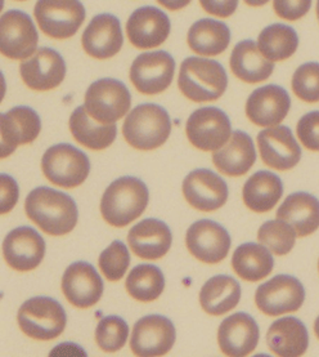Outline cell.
<instances>
[{
	"label": "cell",
	"mask_w": 319,
	"mask_h": 357,
	"mask_svg": "<svg viewBox=\"0 0 319 357\" xmlns=\"http://www.w3.org/2000/svg\"><path fill=\"white\" fill-rule=\"evenodd\" d=\"M26 215L51 236H63L75 229L77 206L71 196L51 188L33 190L25 202Z\"/></svg>",
	"instance_id": "1"
},
{
	"label": "cell",
	"mask_w": 319,
	"mask_h": 357,
	"mask_svg": "<svg viewBox=\"0 0 319 357\" xmlns=\"http://www.w3.org/2000/svg\"><path fill=\"white\" fill-rule=\"evenodd\" d=\"M150 200L148 188L135 177H121L114 181L102 196L103 220L114 227H125L146 211Z\"/></svg>",
	"instance_id": "2"
},
{
	"label": "cell",
	"mask_w": 319,
	"mask_h": 357,
	"mask_svg": "<svg viewBox=\"0 0 319 357\" xmlns=\"http://www.w3.org/2000/svg\"><path fill=\"white\" fill-rule=\"evenodd\" d=\"M178 86L194 102H212L227 91V73L217 61L188 57L180 66Z\"/></svg>",
	"instance_id": "3"
},
{
	"label": "cell",
	"mask_w": 319,
	"mask_h": 357,
	"mask_svg": "<svg viewBox=\"0 0 319 357\" xmlns=\"http://www.w3.org/2000/svg\"><path fill=\"white\" fill-rule=\"evenodd\" d=\"M171 120L168 111L155 103H142L127 114L123 135L126 142L137 150L150 151L168 141Z\"/></svg>",
	"instance_id": "4"
},
{
	"label": "cell",
	"mask_w": 319,
	"mask_h": 357,
	"mask_svg": "<svg viewBox=\"0 0 319 357\" xmlns=\"http://www.w3.org/2000/svg\"><path fill=\"white\" fill-rule=\"evenodd\" d=\"M17 321L27 337L36 340H52L59 338L65 331L68 316L56 299L35 297L20 307Z\"/></svg>",
	"instance_id": "5"
},
{
	"label": "cell",
	"mask_w": 319,
	"mask_h": 357,
	"mask_svg": "<svg viewBox=\"0 0 319 357\" xmlns=\"http://www.w3.org/2000/svg\"><path fill=\"white\" fill-rule=\"evenodd\" d=\"M42 169L45 178L59 188H74L83 185L91 172L89 158L72 145L59 144L42 155Z\"/></svg>",
	"instance_id": "6"
},
{
	"label": "cell",
	"mask_w": 319,
	"mask_h": 357,
	"mask_svg": "<svg viewBox=\"0 0 319 357\" xmlns=\"http://www.w3.org/2000/svg\"><path fill=\"white\" fill-rule=\"evenodd\" d=\"M130 106L132 96L127 86L116 79H100L85 93V109L102 124H115L125 116Z\"/></svg>",
	"instance_id": "7"
},
{
	"label": "cell",
	"mask_w": 319,
	"mask_h": 357,
	"mask_svg": "<svg viewBox=\"0 0 319 357\" xmlns=\"http://www.w3.org/2000/svg\"><path fill=\"white\" fill-rule=\"evenodd\" d=\"M34 16L42 33L53 39H68L79 31L85 8L79 0H38Z\"/></svg>",
	"instance_id": "8"
},
{
	"label": "cell",
	"mask_w": 319,
	"mask_h": 357,
	"mask_svg": "<svg viewBox=\"0 0 319 357\" xmlns=\"http://www.w3.org/2000/svg\"><path fill=\"white\" fill-rule=\"evenodd\" d=\"M39 35L34 22L22 10L10 9L0 18V51L9 60H27L35 54Z\"/></svg>",
	"instance_id": "9"
},
{
	"label": "cell",
	"mask_w": 319,
	"mask_h": 357,
	"mask_svg": "<svg viewBox=\"0 0 319 357\" xmlns=\"http://www.w3.org/2000/svg\"><path fill=\"white\" fill-rule=\"evenodd\" d=\"M185 133L189 142L202 151H217L232 136L227 114L218 107H202L187 120Z\"/></svg>",
	"instance_id": "10"
},
{
	"label": "cell",
	"mask_w": 319,
	"mask_h": 357,
	"mask_svg": "<svg viewBox=\"0 0 319 357\" xmlns=\"http://www.w3.org/2000/svg\"><path fill=\"white\" fill-rule=\"evenodd\" d=\"M176 71V61L168 52H146L130 68V80L138 92L159 94L168 89Z\"/></svg>",
	"instance_id": "11"
},
{
	"label": "cell",
	"mask_w": 319,
	"mask_h": 357,
	"mask_svg": "<svg viewBox=\"0 0 319 357\" xmlns=\"http://www.w3.org/2000/svg\"><path fill=\"white\" fill-rule=\"evenodd\" d=\"M305 289L290 275H277L261 284L255 293V303L263 314L279 316L297 311L304 303Z\"/></svg>",
	"instance_id": "12"
},
{
	"label": "cell",
	"mask_w": 319,
	"mask_h": 357,
	"mask_svg": "<svg viewBox=\"0 0 319 357\" xmlns=\"http://www.w3.org/2000/svg\"><path fill=\"white\" fill-rule=\"evenodd\" d=\"M176 340V326L168 317L146 316L135 323L130 338V349L135 356H164L173 349Z\"/></svg>",
	"instance_id": "13"
},
{
	"label": "cell",
	"mask_w": 319,
	"mask_h": 357,
	"mask_svg": "<svg viewBox=\"0 0 319 357\" xmlns=\"http://www.w3.org/2000/svg\"><path fill=\"white\" fill-rule=\"evenodd\" d=\"M231 243L228 231L211 220L194 222L185 235L189 253L203 264L221 262L229 253Z\"/></svg>",
	"instance_id": "14"
},
{
	"label": "cell",
	"mask_w": 319,
	"mask_h": 357,
	"mask_svg": "<svg viewBox=\"0 0 319 357\" xmlns=\"http://www.w3.org/2000/svg\"><path fill=\"white\" fill-rule=\"evenodd\" d=\"M42 130V120L29 106H17L0 115L1 158H7L18 146L33 144Z\"/></svg>",
	"instance_id": "15"
},
{
	"label": "cell",
	"mask_w": 319,
	"mask_h": 357,
	"mask_svg": "<svg viewBox=\"0 0 319 357\" xmlns=\"http://www.w3.org/2000/svg\"><path fill=\"white\" fill-rule=\"evenodd\" d=\"M21 77L30 89L47 92L57 88L66 77V63L59 52L40 48L20 65Z\"/></svg>",
	"instance_id": "16"
},
{
	"label": "cell",
	"mask_w": 319,
	"mask_h": 357,
	"mask_svg": "<svg viewBox=\"0 0 319 357\" xmlns=\"http://www.w3.org/2000/svg\"><path fill=\"white\" fill-rule=\"evenodd\" d=\"M258 146L263 162L273 169H293L302 159V149L291 129L285 126L261 130L258 135Z\"/></svg>",
	"instance_id": "17"
},
{
	"label": "cell",
	"mask_w": 319,
	"mask_h": 357,
	"mask_svg": "<svg viewBox=\"0 0 319 357\" xmlns=\"http://www.w3.org/2000/svg\"><path fill=\"white\" fill-rule=\"evenodd\" d=\"M3 255L10 268L26 273L35 270L45 255L44 238L31 227L10 231L3 241Z\"/></svg>",
	"instance_id": "18"
},
{
	"label": "cell",
	"mask_w": 319,
	"mask_h": 357,
	"mask_svg": "<svg viewBox=\"0 0 319 357\" xmlns=\"http://www.w3.org/2000/svg\"><path fill=\"white\" fill-rule=\"evenodd\" d=\"M226 181L209 169L191 172L183 182V195L188 204L201 212H212L227 203Z\"/></svg>",
	"instance_id": "19"
},
{
	"label": "cell",
	"mask_w": 319,
	"mask_h": 357,
	"mask_svg": "<svg viewBox=\"0 0 319 357\" xmlns=\"http://www.w3.org/2000/svg\"><path fill=\"white\" fill-rule=\"evenodd\" d=\"M100 273L88 262L70 264L62 278V291L72 306L89 308L100 302L103 294Z\"/></svg>",
	"instance_id": "20"
},
{
	"label": "cell",
	"mask_w": 319,
	"mask_h": 357,
	"mask_svg": "<svg viewBox=\"0 0 319 357\" xmlns=\"http://www.w3.org/2000/svg\"><path fill=\"white\" fill-rule=\"evenodd\" d=\"M171 30L168 15L156 7L134 10L126 22V34L139 50H151L166 42Z\"/></svg>",
	"instance_id": "21"
},
{
	"label": "cell",
	"mask_w": 319,
	"mask_h": 357,
	"mask_svg": "<svg viewBox=\"0 0 319 357\" xmlns=\"http://www.w3.org/2000/svg\"><path fill=\"white\" fill-rule=\"evenodd\" d=\"M291 109V98L279 85L269 84L254 91L246 102V115L259 127H276Z\"/></svg>",
	"instance_id": "22"
},
{
	"label": "cell",
	"mask_w": 319,
	"mask_h": 357,
	"mask_svg": "<svg viewBox=\"0 0 319 357\" xmlns=\"http://www.w3.org/2000/svg\"><path fill=\"white\" fill-rule=\"evenodd\" d=\"M259 338L260 332L258 324L246 312H237L229 316L219 326V347L227 356L250 355L256 349Z\"/></svg>",
	"instance_id": "23"
},
{
	"label": "cell",
	"mask_w": 319,
	"mask_h": 357,
	"mask_svg": "<svg viewBox=\"0 0 319 357\" xmlns=\"http://www.w3.org/2000/svg\"><path fill=\"white\" fill-rule=\"evenodd\" d=\"M124 43L123 30L116 16L102 13L93 17L81 38L84 51L97 60L116 56Z\"/></svg>",
	"instance_id": "24"
},
{
	"label": "cell",
	"mask_w": 319,
	"mask_h": 357,
	"mask_svg": "<svg viewBox=\"0 0 319 357\" xmlns=\"http://www.w3.org/2000/svg\"><path fill=\"white\" fill-rule=\"evenodd\" d=\"M127 243L137 257L156 261L168 255L173 235L165 222L147 218L137 223L129 231Z\"/></svg>",
	"instance_id": "25"
},
{
	"label": "cell",
	"mask_w": 319,
	"mask_h": 357,
	"mask_svg": "<svg viewBox=\"0 0 319 357\" xmlns=\"http://www.w3.org/2000/svg\"><path fill=\"white\" fill-rule=\"evenodd\" d=\"M256 162V151L251 137L242 130L232 133L226 145L212 153V162L219 172L229 177H241Z\"/></svg>",
	"instance_id": "26"
},
{
	"label": "cell",
	"mask_w": 319,
	"mask_h": 357,
	"mask_svg": "<svg viewBox=\"0 0 319 357\" xmlns=\"http://www.w3.org/2000/svg\"><path fill=\"white\" fill-rule=\"evenodd\" d=\"M267 343L269 349L277 356H302L309 347V334L299 319L283 317L270 325Z\"/></svg>",
	"instance_id": "27"
},
{
	"label": "cell",
	"mask_w": 319,
	"mask_h": 357,
	"mask_svg": "<svg viewBox=\"0 0 319 357\" xmlns=\"http://www.w3.org/2000/svg\"><path fill=\"white\" fill-rule=\"evenodd\" d=\"M277 218L287 222L299 238L309 236L319 229V200L308 192L291 194L278 208Z\"/></svg>",
	"instance_id": "28"
},
{
	"label": "cell",
	"mask_w": 319,
	"mask_h": 357,
	"mask_svg": "<svg viewBox=\"0 0 319 357\" xmlns=\"http://www.w3.org/2000/svg\"><path fill=\"white\" fill-rule=\"evenodd\" d=\"M229 63L235 77L249 84L265 82L274 70V62L265 59L258 44L250 39L235 45Z\"/></svg>",
	"instance_id": "29"
},
{
	"label": "cell",
	"mask_w": 319,
	"mask_h": 357,
	"mask_svg": "<svg viewBox=\"0 0 319 357\" xmlns=\"http://www.w3.org/2000/svg\"><path fill=\"white\" fill-rule=\"evenodd\" d=\"M70 130L80 145L94 151L104 150L116 139V124H102L93 119L84 106H79L71 114Z\"/></svg>",
	"instance_id": "30"
},
{
	"label": "cell",
	"mask_w": 319,
	"mask_h": 357,
	"mask_svg": "<svg viewBox=\"0 0 319 357\" xmlns=\"http://www.w3.org/2000/svg\"><path fill=\"white\" fill-rule=\"evenodd\" d=\"M241 299L240 282L227 276L218 275L206 281L200 291L202 310L212 316H221L233 310Z\"/></svg>",
	"instance_id": "31"
},
{
	"label": "cell",
	"mask_w": 319,
	"mask_h": 357,
	"mask_svg": "<svg viewBox=\"0 0 319 357\" xmlns=\"http://www.w3.org/2000/svg\"><path fill=\"white\" fill-rule=\"evenodd\" d=\"M283 195V183L277 174L260 170L246 181L242 197L250 211L265 213L272 211Z\"/></svg>",
	"instance_id": "32"
},
{
	"label": "cell",
	"mask_w": 319,
	"mask_h": 357,
	"mask_svg": "<svg viewBox=\"0 0 319 357\" xmlns=\"http://www.w3.org/2000/svg\"><path fill=\"white\" fill-rule=\"evenodd\" d=\"M187 42L189 48L201 56H218L226 51L231 42V31L224 22L203 18L191 26Z\"/></svg>",
	"instance_id": "33"
},
{
	"label": "cell",
	"mask_w": 319,
	"mask_h": 357,
	"mask_svg": "<svg viewBox=\"0 0 319 357\" xmlns=\"http://www.w3.org/2000/svg\"><path fill=\"white\" fill-rule=\"evenodd\" d=\"M232 267L241 279L255 282L270 275L274 267V258L268 248L255 243H246L235 249Z\"/></svg>",
	"instance_id": "34"
},
{
	"label": "cell",
	"mask_w": 319,
	"mask_h": 357,
	"mask_svg": "<svg viewBox=\"0 0 319 357\" xmlns=\"http://www.w3.org/2000/svg\"><path fill=\"white\" fill-rule=\"evenodd\" d=\"M263 56L272 62H279L294 56L299 47V36L293 27L283 24L268 26L258 38Z\"/></svg>",
	"instance_id": "35"
},
{
	"label": "cell",
	"mask_w": 319,
	"mask_h": 357,
	"mask_svg": "<svg viewBox=\"0 0 319 357\" xmlns=\"http://www.w3.org/2000/svg\"><path fill=\"white\" fill-rule=\"evenodd\" d=\"M125 287L130 297L139 302H152L165 289V278L157 266L139 264L129 273Z\"/></svg>",
	"instance_id": "36"
},
{
	"label": "cell",
	"mask_w": 319,
	"mask_h": 357,
	"mask_svg": "<svg viewBox=\"0 0 319 357\" xmlns=\"http://www.w3.org/2000/svg\"><path fill=\"white\" fill-rule=\"evenodd\" d=\"M296 236V231L287 222L278 218L265 222L258 231L259 243L276 255H288L295 247Z\"/></svg>",
	"instance_id": "37"
},
{
	"label": "cell",
	"mask_w": 319,
	"mask_h": 357,
	"mask_svg": "<svg viewBox=\"0 0 319 357\" xmlns=\"http://www.w3.org/2000/svg\"><path fill=\"white\" fill-rule=\"evenodd\" d=\"M129 326L120 316H106L97 325L95 340L104 352H116L125 346Z\"/></svg>",
	"instance_id": "38"
},
{
	"label": "cell",
	"mask_w": 319,
	"mask_h": 357,
	"mask_svg": "<svg viewBox=\"0 0 319 357\" xmlns=\"http://www.w3.org/2000/svg\"><path fill=\"white\" fill-rule=\"evenodd\" d=\"M98 264L107 280L118 281L123 279L130 264V255L125 244L118 240L114 241L102 252Z\"/></svg>",
	"instance_id": "39"
},
{
	"label": "cell",
	"mask_w": 319,
	"mask_h": 357,
	"mask_svg": "<svg viewBox=\"0 0 319 357\" xmlns=\"http://www.w3.org/2000/svg\"><path fill=\"white\" fill-rule=\"evenodd\" d=\"M293 91L306 103L319 102V63L306 62L299 66L293 77Z\"/></svg>",
	"instance_id": "40"
},
{
	"label": "cell",
	"mask_w": 319,
	"mask_h": 357,
	"mask_svg": "<svg viewBox=\"0 0 319 357\" xmlns=\"http://www.w3.org/2000/svg\"><path fill=\"white\" fill-rule=\"evenodd\" d=\"M296 133L304 147L319 151V111H311L299 120Z\"/></svg>",
	"instance_id": "41"
},
{
	"label": "cell",
	"mask_w": 319,
	"mask_h": 357,
	"mask_svg": "<svg viewBox=\"0 0 319 357\" xmlns=\"http://www.w3.org/2000/svg\"><path fill=\"white\" fill-rule=\"evenodd\" d=\"M311 0H273L278 17L286 21H299L311 10Z\"/></svg>",
	"instance_id": "42"
},
{
	"label": "cell",
	"mask_w": 319,
	"mask_h": 357,
	"mask_svg": "<svg viewBox=\"0 0 319 357\" xmlns=\"http://www.w3.org/2000/svg\"><path fill=\"white\" fill-rule=\"evenodd\" d=\"M0 190H1L0 213L7 214L15 208V205L17 204L18 195H20L17 182L8 174L3 173L0 176Z\"/></svg>",
	"instance_id": "43"
},
{
	"label": "cell",
	"mask_w": 319,
	"mask_h": 357,
	"mask_svg": "<svg viewBox=\"0 0 319 357\" xmlns=\"http://www.w3.org/2000/svg\"><path fill=\"white\" fill-rule=\"evenodd\" d=\"M202 8L212 16L231 17L238 7V0H200Z\"/></svg>",
	"instance_id": "44"
},
{
	"label": "cell",
	"mask_w": 319,
	"mask_h": 357,
	"mask_svg": "<svg viewBox=\"0 0 319 357\" xmlns=\"http://www.w3.org/2000/svg\"><path fill=\"white\" fill-rule=\"evenodd\" d=\"M164 8L169 10H179L187 7L192 0H157Z\"/></svg>",
	"instance_id": "45"
},
{
	"label": "cell",
	"mask_w": 319,
	"mask_h": 357,
	"mask_svg": "<svg viewBox=\"0 0 319 357\" xmlns=\"http://www.w3.org/2000/svg\"><path fill=\"white\" fill-rule=\"evenodd\" d=\"M244 1L250 7H263L268 3L269 0H244Z\"/></svg>",
	"instance_id": "46"
},
{
	"label": "cell",
	"mask_w": 319,
	"mask_h": 357,
	"mask_svg": "<svg viewBox=\"0 0 319 357\" xmlns=\"http://www.w3.org/2000/svg\"><path fill=\"white\" fill-rule=\"evenodd\" d=\"M314 332H316V335H317V338L319 340V316L318 319L316 320V324H314Z\"/></svg>",
	"instance_id": "47"
},
{
	"label": "cell",
	"mask_w": 319,
	"mask_h": 357,
	"mask_svg": "<svg viewBox=\"0 0 319 357\" xmlns=\"http://www.w3.org/2000/svg\"><path fill=\"white\" fill-rule=\"evenodd\" d=\"M317 18H318L319 21V0L317 1Z\"/></svg>",
	"instance_id": "48"
},
{
	"label": "cell",
	"mask_w": 319,
	"mask_h": 357,
	"mask_svg": "<svg viewBox=\"0 0 319 357\" xmlns=\"http://www.w3.org/2000/svg\"><path fill=\"white\" fill-rule=\"evenodd\" d=\"M18 1H25V0H18Z\"/></svg>",
	"instance_id": "49"
},
{
	"label": "cell",
	"mask_w": 319,
	"mask_h": 357,
	"mask_svg": "<svg viewBox=\"0 0 319 357\" xmlns=\"http://www.w3.org/2000/svg\"><path fill=\"white\" fill-rule=\"evenodd\" d=\"M318 270H319V264H318Z\"/></svg>",
	"instance_id": "50"
}]
</instances>
